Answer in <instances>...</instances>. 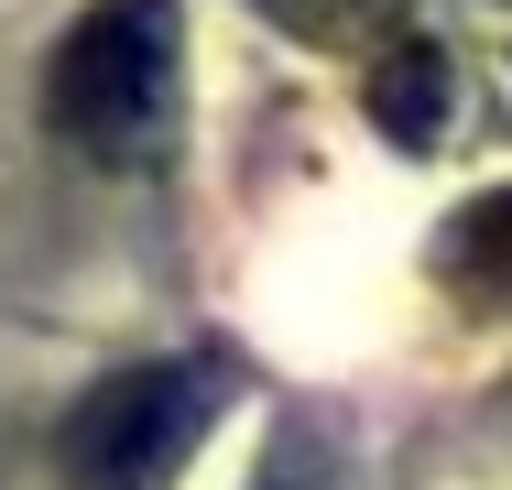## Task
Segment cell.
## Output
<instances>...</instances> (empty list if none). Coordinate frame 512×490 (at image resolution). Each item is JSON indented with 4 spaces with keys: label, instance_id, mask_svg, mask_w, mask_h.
I'll return each instance as SVG.
<instances>
[{
    "label": "cell",
    "instance_id": "cell-1",
    "mask_svg": "<svg viewBox=\"0 0 512 490\" xmlns=\"http://www.w3.org/2000/svg\"><path fill=\"white\" fill-rule=\"evenodd\" d=\"M175 0H88L44 55V120L88 164H142L175 120Z\"/></svg>",
    "mask_w": 512,
    "mask_h": 490
},
{
    "label": "cell",
    "instance_id": "cell-2",
    "mask_svg": "<svg viewBox=\"0 0 512 490\" xmlns=\"http://www.w3.org/2000/svg\"><path fill=\"white\" fill-rule=\"evenodd\" d=\"M207 414H218V371H197V360L109 371L66 414L55 469H66V490H175V469L207 447Z\"/></svg>",
    "mask_w": 512,
    "mask_h": 490
},
{
    "label": "cell",
    "instance_id": "cell-3",
    "mask_svg": "<svg viewBox=\"0 0 512 490\" xmlns=\"http://www.w3.org/2000/svg\"><path fill=\"white\" fill-rule=\"evenodd\" d=\"M436 284L458 294L469 316H512V186L469 196V207L436 229Z\"/></svg>",
    "mask_w": 512,
    "mask_h": 490
},
{
    "label": "cell",
    "instance_id": "cell-4",
    "mask_svg": "<svg viewBox=\"0 0 512 490\" xmlns=\"http://www.w3.org/2000/svg\"><path fill=\"white\" fill-rule=\"evenodd\" d=\"M371 120H382L404 153H425V142L447 131V55H436L425 33H404V44L371 55Z\"/></svg>",
    "mask_w": 512,
    "mask_h": 490
},
{
    "label": "cell",
    "instance_id": "cell-5",
    "mask_svg": "<svg viewBox=\"0 0 512 490\" xmlns=\"http://www.w3.org/2000/svg\"><path fill=\"white\" fill-rule=\"evenodd\" d=\"M284 22H306V33H360V22H382L393 0H273Z\"/></svg>",
    "mask_w": 512,
    "mask_h": 490
}]
</instances>
